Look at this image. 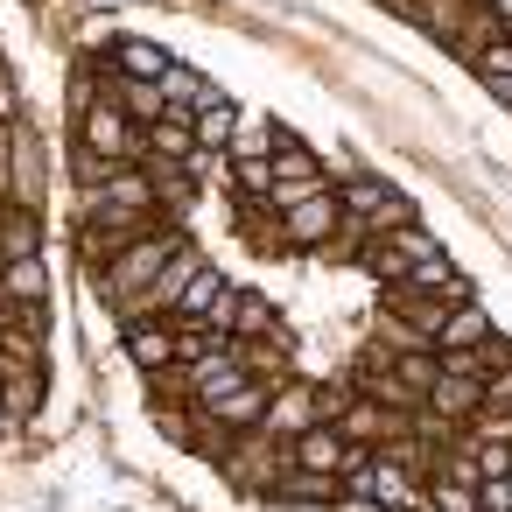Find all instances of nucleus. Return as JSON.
<instances>
[{"instance_id": "1", "label": "nucleus", "mask_w": 512, "mask_h": 512, "mask_svg": "<svg viewBox=\"0 0 512 512\" xmlns=\"http://www.w3.org/2000/svg\"><path fill=\"white\" fill-rule=\"evenodd\" d=\"M183 246H190V239H183L176 225H155V232H141L134 246H120V253L106 260V281H99V288H106V302H113V309H120V302H134V295H141V288H148L176 253H183Z\"/></svg>"}, {"instance_id": "2", "label": "nucleus", "mask_w": 512, "mask_h": 512, "mask_svg": "<svg viewBox=\"0 0 512 512\" xmlns=\"http://www.w3.org/2000/svg\"><path fill=\"white\" fill-rule=\"evenodd\" d=\"M85 218H162L155 176L141 162H113L99 183H85Z\"/></svg>"}, {"instance_id": "3", "label": "nucleus", "mask_w": 512, "mask_h": 512, "mask_svg": "<svg viewBox=\"0 0 512 512\" xmlns=\"http://www.w3.org/2000/svg\"><path fill=\"white\" fill-rule=\"evenodd\" d=\"M337 197H344V218H351L365 239H372V232H393V225H414V197H400V190L379 183V176H344Z\"/></svg>"}, {"instance_id": "4", "label": "nucleus", "mask_w": 512, "mask_h": 512, "mask_svg": "<svg viewBox=\"0 0 512 512\" xmlns=\"http://www.w3.org/2000/svg\"><path fill=\"white\" fill-rule=\"evenodd\" d=\"M428 260H442V246H435V232H428L421 218L365 239V267H372L386 288H393V281H407V274H414V267H428Z\"/></svg>"}, {"instance_id": "5", "label": "nucleus", "mask_w": 512, "mask_h": 512, "mask_svg": "<svg viewBox=\"0 0 512 512\" xmlns=\"http://www.w3.org/2000/svg\"><path fill=\"white\" fill-rule=\"evenodd\" d=\"M78 141H85V155H99V162H141V134H134V120H127L113 99H99V106L78 113Z\"/></svg>"}, {"instance_id": "6", "label": "nucleus", "mask_w": 512, "mask_h": 512, "mask_svg": "<svg viewBox=\"0 0 512 512\" xmlns=\"http://www.w3.org/2000/svg\"><path fill=\"white\" fill-rule=\"evenodd\" d=\"M344 225H351V218H344V197H337V190H323V197H309V204L281 211V246H295V253H323Z\"/></svg>"}, {"instance_id": "7", "label": "nucleus", "mask_w": 512, "mask_h": 512, "mask_svg": "<svg viewBox=\"0 0 512 512\" xmlns=\"http://www.w3.org/2000/svg\"><path fill=\"white\" fill-rule=\"evenodd\" d=\"M323 421V386H309V379H281L274 386V400H267V435L274 442H295V435H309Z\"/></svg>"}, {"instance_id": "8", "label": "nucleus", "mask_w": 512, "mask_h": 512, "mask_svg": "<svg viewBox=\"0 0 512 512\" xmlns=\"http://www.w3.org/2000/svg\"><path fill=\"white\" fill-rule=\"evenodd\" d=\"M281 449H288V463H302V470H316V477H344V470L365 456L337 421H316L309 435H295V442H281Z\"/></svg>"}, {"instance_id": "9", "label": "nucleus", "mask_w": 512, "mask_h": 512, "mask_svg": "<svg viewBox=\"0 0 512 512\" xmlns=\"http://www.w3.org/2000/svg\"><path fill=\"white\" fill-rule=\"evenodd\" d=\"M267 400H274V379H246V386H232L225 400L197 407V421H204V428H225V435H253V428L267 421Z\"/></svg>"}, {"instance_id": "10", "label": "nucleus", "mask_w": 512, "mask_h": 512, "mask_svg": "<svg viewBox=\"0 0 512 512\" xmlns=\"http://www.w3.org/2000/svg\"><path fill=\"white\" fill-rule=\"evenodd\" d=\"M127 358L148 372V379H169L183 358H176V323L169 316H141V323H127Z\"/></svg>"}, {"instance_id": "11", "label": "nucleus", "mask_w": 512, "mask_h": 512, "mask_svg": "<svg viewBox=\"0 0 512 512\" xmlns=\"http://www.w3.org/2000/svg\"><path fill=\"white\" fill-rule=\"evenodd\" d=\"M288 141H295V134H288L274 113H239L232 141H225V162H274Z\"/></svg>"}, {"instance_id": "12", "label": "nucleus", "mask_w": 512, "mask_h": 512, "mask_svg": "<svg viewBox=\"0 0 512 512\" xmlns=\"http://www.w3.org/2000/svg\"><path fill=\"white\" fill-rule=\"evenodd\" d=\"M484 407V379H463V372H435L428 386V414H442L449 428H470V414Z\"/></svg>"}, {"instance_id": "13", "label": "nucleus", "mask_w": 512, "mask_h": 512, "mask_svg": "<svg viewBox=\"0 0 512 512\" xmlns=\"http://www.w3.org/2000/svg\"><path fill=\"white\" fill-rule=\"evenodd\" d=\"M204 148H197V134H190V120H155V127H141V162H169V169H190Z\"/></svg>"}, {"instance_id": "14", "label": "nucleus", "mask_w": 512, "mask_h": 512, "mask_svg": "<svg viewBox=\"0 0 512 512\" xmlns=\"http://www.w3.org/2000/svg\"><path fill=\"white\" fill-rule=\"evenodd\" d=\"M43 295H50V267H43V253H29V260H0V302L43 309Z\"/></svg>"}, {"instance_id": "15", "label": "nucleus", "mask_w": 512, "mask_h": 512, "mask_svg": "<svg viewBox=\"0 0 512 512\" xmlns=\"http://www.w3.org/2000/svg\"><path fill=\"white\" fill-rule=\"evenodd\" d=\"M400 15H407L421 36H435V43H449V50H456L463 22H470V0H407Z\"/></svg>"}, {"instance_id": "16", "label": "nucleus", "mask_w": 512, "mask_h": 512, "mask_svg": "<svg viewBox=\"0 0 512 512\" xmlns=\"http://www.w3.org/2000/svg\"><path fill=\"white\" fill-rule=\"evenodd\" d=\"M232 127H239V106H232V99L211 85V92L197 99V113H190V134H197V148H211V155H218V148L232 141Z\"/></svg>"}, {"instance_id": "17", "label": "nucleus", "mask_w": 512, "mask_h": 512, "mask_svg": "<svg viewBox=\"0 0 512 512\" xmlns=\"http://www.w3.org/2000/svg\"><path fill=\"white\" fill-rule=\"evenodd\" d=\"M498 323L484 316V302L470 295V302H456L449 316H442V330H435V351H470V344H484Z\"/></svg>"}, {"instance_id": "18", "label": "nucleus", "mask_w": 512, "mask_h": 512, "mask_svg": "<svg viewBox=\"0 0 512 512\" xmlns=\"http://www.w3.org/2000/svg\"><path fill=\"white\" fill-rule=\"evenodd\" d=\"M267 491H274V505H337V477H316L302 463H281V477Z\"/></svg>"}, {"instance_id": "19", "label": "nucleus", "mask_w": 512, "mask_h": 512, "mask_svg": "<svg viewBox=\"0 0 512 512\" xmlns=\"http://www.w3.org/2000/svg\"><path fill=\"white\" fill-rule=\"evenodd\" d=\"M43 253V211L36 204H8L0 211V260H29Z\"/></svg>"}, {"instance_id": "20", "label": "nucleus", "mask_w": 512, "mask_h": 512, "mask_svg": "<svg viewBox=\"0 0 512 512\" xmlns=\"http://www.w3.org/2000/svg\"><path fill=\"white\" fill-rule=\"evenodd\" d=\"M113 106H120L134 127L169 120V99H162V85H155V78H113Z\"/></svg>"}, {"instance_id": "21", "label": "nucleus", "mask_w": 512, "mask_h": 512, "mask_svg": "<svg viewBox=\"0 0 512 512\" xmlns=\"http://www.w3.org/2000/svg\"><path fill=\"white\" fill-rule=\"evenodd\" d=\"M281 330V316H274V302L267 295H253V288H239L232 295V344H253V337H274Z\"/></svg>"}, {"instance_id": "22", "label": "nucleus", "mask_w": 512, "mask_h": 512, "mask_svg": "<svg viewBox=\"0 0 512 512\" xmlns=\"http://www.w3.org/2000/svg\"><path fill=\"white\" fill-rule=\"evenodd\" d=\"M225 288H232V281H225V274H218V267L204 260V267L190 274V288H183V302H176V316H190V323H204V316H211V309L225 302Z\"/></svg>"}, {"instance_id": "23", "label": "nucleus", "mask_w": 512, "mask_h": 512, "mask_svg": "<svg viewBox=\"0 0 512 512\" xmlns=\"http://www.w3.org/2000/svg\"><path fill=\"white\" fill-rule=\"evenodd\" d=\"M204 92H211V85H204V78H197L190 64H169V71H162V99H169V120H190Z\"/></svg>"}, {"instance_id": "24", "label": "nucleus", "mask_w": 512, "mask_h": 512, "mask_svg": "<svg viewBox=\"0 0 512 512\" xmlns=\"http://www.w3.org/2000/svg\"><path fill=\"white\" fill-rule=\"evenodd\" d=\"M8 169H15V204H36V211H43V169H36V141H29V134H15Z\"/></svg>"}, {"instance_id": "25", "label": "nucleus", "mask_w": 512, "mask_h": 512, "mask_svg": "<svg viewBox=\"0 0 512 512\" xmlns=\"http://www.w3.org/2000/svg\"><path fill=\"white\" fill-rule=\"evenodd\" d=\"M113 64H120V78H155V85H162V71H169L176 57H169L162 43H120Z\"/></svg>"}, {"instance_id": "26", "label": "nucleus", "mask_w": 512, "mask_h": 512, "mask_svg": "<svg viewBox=\"0 0 512 512\" xmlns=\"http://www.w3.org/2000/svg\"><path fill=\"white\" fill-rule=\"evenodd\" d=\"M428 512H484L470 477H428Z\"/></svg>"}, {"instance_id": "27", "label": "nucleus", "mask_w": 512, "mask_h": 512, "mask_svg": "<svg viewBox=\"0 0 512 512\" xmlns=\"http://www.w3.org/2000/svg\"><path fill=\"white\" fill-rule=\"evenodd\" d=\"M232 183L246 204H267L274 197V162H232Z\"/></svg>"}, {"instance_id": "28", "label": "nucleus", "mask_w": 512, "mask_h": 512, "mask_svg": "<svg viewBox=\"0 0 512 512\" xmlns=\"http://www.w3.org/2000/svg\"><path fill=\"white\" fill-rule=\"evenodd\" d=\"M295 176H323V162H316L302 141H288V148L274 155V183H295Z\"/></svg>"}, {"instance_id": "29", "label": "nucleus", "mask_w": 512, "mask_h": 512, "mask_svg": "<svg viewBox=\"0 0 512 512\" xmlns=\"http://www.w3.org/2000/svg\"><path fill=\"white\" fill-rule=\"evenodd\" d=\"M470 64H477V78H512V36H491Z\"/></svg>"}, {"instance_id": "30", "label": "nucleus", "mask_w": 512, "mask_h": 512, "mask_svg": "<svg viewBox=\"0 0 512 512\" xmlns=\"http://www.w3.org/2000/svg\"><path fill=\"white\" fill-rule=\"evenodd\" d=\"M0 120H15V85L0 78Z\"/></svg>"}, {"instance_id": "31", "label": "nucleus", "mask_w": 512, "mask_h": 512, "mask_svg": "<svg viewBox=\"0 0 512 512\" xmlns=\"http://www.w3.org/2000/svg\"><path fill=\"white\" fill-rule=\"evenodd\" d=\"M15 414V400H8V372H0V421H8Z\"/></svg>"}, {"instance_id": "32", "label": "nucleus", "mask_w": 512, "mask_h": 512, "mask_svg": "<svg viewBox=\"0 0 512 512\" xmlns=\"http://www.w3.org/2000/svg\"><path fill=\"white\" fill-rule=\"evenodd\" d=\"M386 8H407V0H386Z\"/></svg>"}, {"instance_id": "33", "label": "nucleus", "mask_w": 512, "mask_h": 512, "mask_svg": "<svg viewBox=\"0 0 512 512\" xmlns=\"http://www.w3.org/2000/svg\"><path fill=\"white\" fill-rule=\"evenodd\" d=\"M0 162H8V141H0Z\"/></svg>"}]
</instances>
